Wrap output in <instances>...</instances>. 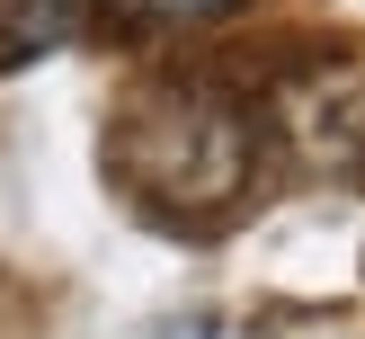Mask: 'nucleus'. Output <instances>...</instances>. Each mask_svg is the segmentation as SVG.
Wrapping results in <instances>:
<instances>
[{
    "label": "nucleus",
    "mask_w": 365,
    "mask_h": 339,
    "mask_svg": "<svg viewBox=\"0 0 365 339\" xmlns=\"http://www.w3.org/2000/svg\"><path fill=\"white\" fill-rule=\"evenodd\" d=\"M259 161V116L223 81H160L134 116L116 125V170L152 196L160 214H214L250 188Z\"/></svg>",
    "instance_id": "obj_1"
},
{
    "label": "nucleus",
    "mask_w": 365,
    "mask_h": 339,
    "mask_svg": "<svg viewBox=\"0 0 365 339\" xmlns=\"http://www.w3.org/2000/svg\"><path fill=\"white\" fill-rule=\"evenodd\" d=\"M277 125L312 170L365 161V54H312L277 81Z\"/></svg>",
    "instance_id": "obj_2"
},
{
    "label": "nucleus",
    "mask_w": 365,
    "mask_h": 339,
    "mask_svg": "<svg viewBox=\"0 0 365 339\" xmlns=\"http://www.w3.org/2000/svg\"><path fill=\"white\" fill-rule=\"evenodd\" d=\"M107 9L143 18V27H196V18H223L232 0H107Z\"/></svg>",
    "instance_id": "obj_3"
},
{
    "label": "nucleus",
    "mask_w": 365,
    "mask_h": 339,
    "mask_svg": "<svg viewBox=\"0 0 365 339\" xmlns=\"http://www.w3.org/2000/svg\"><path fill=\"white\" fill-rule=\"evenodd\" d=\"M160 339H214V321H205V313H187V321H170Z\"/></svg>",
    "instance_id": "obj_4"
}]
</instances>
